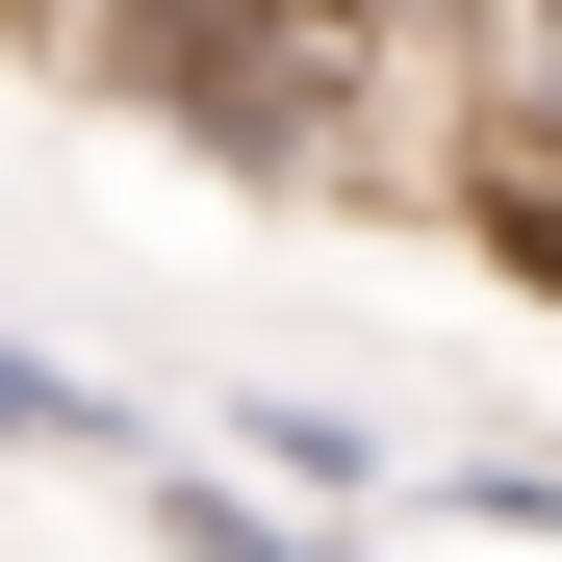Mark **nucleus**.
I'll return each instance as SVG.
<instances>
[{
	"instance_id": "obj_1",
	"label": "nucleus",
	"mask_w": 562,
	"mask_h": 562,
	"mask_svg": "<svg viewBox=\"0 0 562 562\" xmlns=\"http://www.w3.org/2000/svg\"><path fill=\"white\" fill-rule=\"evenodd\" d=\"M231 486H281V512H409L435 460H409L384 409H333V384H231Z\"/></svg>"
},
{
	"instance_id": "obj_2",
	"label": "nucleus",
	"mask_w": 562,
	"mask_h": 562,
	"mask_svg": "<svg viewBox=\"0 0 562 562\" xmlns=\"http://www.w3.org/2000/svg\"><path fill=\"white\" fill-rule=\"evenodd\" d=\"M128 537L154 562H384V512H281L231 460H128Z\"/></svg>"
},
{
	"instance_id": "obj_3",
	"label": "nucleus",
	"mask_w": 562,
	"mask_h": 562,
	"mask_svg": "<svg viewBox=\"0 0 562 562\" xmlns=\"http://www.w3.org/2000/svg\"><path fill=\"white\" fill-rule=\"evenodd\" d=\"M0 460H103V486H128L154 435H128L103 384H77V358H26V333H0Z\"/></svg>"
},
{
	"instance_id": "obj_4",
	"label": "nucleus",
	"mask_w": 562,
	"mask_h": 562,
	"mask_svg": "<svg viewBox=\"0 0 562 562\" xmlns=\"http://www.w3.org/2000/svg\"><path fill=\"white\" fill-rule=\"evenodd\" d=\"M460 231H486L537 307H562V154H486V179H460Z\"/></svg>"
}]
</instances>
